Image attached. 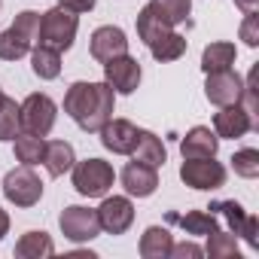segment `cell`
I'll return each instance as SVG.
<instances>
[{"instance_id": "1", "label": "cell", "mask_w": 259, "mask_h": 259, "mask_svg": "<svg viewBox=\"0 0 259 259\" xmlns=\"http://www.w3.org/2000/svg\"><path fill=\"white\" fill-rule=\"evenodd\" d=\"M116 92L107 82H73L64 95V113L89 135H98L113 119Z\"/></svg>"}, {"instance_id": "2", "label": "cell", "mask_w": 259, "mask_h": 259, "mask_svg": "<svg viewBox=\"0 0 259 259\" xmlns=\"http://www.w3.org/2000/svg\"><path fill=\"white\" fill-rule=\"evenodd\" d=\"M76 28H79V13L67 10V7H52L40 16V46H49L55 52H67L76 40Z\"/></svg>"}, {"instance_id": "3", "label": "cell", "mask_w": 259, "mask_h": 259, "mask_svg": "<svg viewBox=\"0 0 259 259\" xmlns=\"http://www.w3.org/2000/svg\"><path fill=\"white\" fill-rule=\"evenodd\" d=\"M40 34V13L25 10L16 16V22L0 34V61H19L34 49V40Z\"/></svg>"}, {"instance_id": "4", "label": "cell", "mask_w": 259, "mask_h": 259, "mask_svg": "<svg viewBox=\"0 0 259 259\" xmlns=\"http://www.w3.org/2000/svg\"><path fill=\"white\" fill-rule=\"evenodd\" d=\"M55 116H58V104L46 92H34L19 104V119H22V132L25 135L46 138L55 128Z\"/></svg>"}, {"instance_id": "5", "label": "cell", "mask_w": 259, "mask_h": 259, "mask_svg": "<svg viewBox=\"0 0 259 259\" xmlns=\"http://www.w3.org/2000/svg\"><path fill=\"white\" fill-rule=\"evenodd\" d=\"M73 189L85 198H104L107 189L113 186L116 174L113 165L104 159H85V162H73Z\"/></svg>"}, {"instance_id": "6", "label": "cell", "mask_w": 259, "mask_h": 259, "mask_svg": "<svg viewBox=\"0 0 259 259\" xmlns=\"http://www.w3.org/2000/svg\"><path fill=\"white\" fill-rule=\"evenodd\" d=\"M4 195H7V201H13L16 207H34V204L43 198V180L34 174L31 165L13 168V171L4 177Z\"/></svg>"}, {"instance_id": "7", "label": "cell", "mask_w": 259, "mask_h": 259, "mask_svg": "<svg viewBox=\"0 0 259 259\" xmlns=\"http://www.w3.org/2000/svg\"><path fill=\"white\" fill-rule=\"evenodd\" d=\"M180 180L198 192H213L226 183V168L210 159H183L180 165Z\"/></svg>"}, {"instance_id": "8", "label": "cell", "mask_w": 259, "mask_h": 259, "mask_svg": "<svg viewBox=\"0 0 259 259\" xmlns=\"http://www.w3.org/2000/svg\"><path fill=\"white\" fill-rule=\"evenodd\" d=\"M58 226H61V235H64L67 241H76V244L92 241V238L101 235L98 210L82 207V204H70V207H64L61 217H58Z\"/></svg>"}, {"instance_id": "9", "label": "cell", "mask_w": 259, "mask_h": 259, "mask_svg": "<svg viewBox=\"0 0 259 259\" xmlns=\"http://www.w3.org/2000/svg\"><path fill=\"white\" fill-rule=\"evenodd\" d=\"M207 210H210L213 217H223V220L229 223V229H232L235 238H244L250 247H259V238H256V232H259V220H256L253 213H247L235 198H229V201H213Z\"/></svg>"}, {"instance_id": "10", "label": "cell", "mask_w": 259, "mask_h": 259, "mask_svg": "<svg viewBox=\"0 0 259 259\" xmlns=\"http://www.w3.org/2000/svg\"><path fill=\"white\" fill-rule=\"evenodd\" d=\"M104 82L113 92H119V95L138 92V85H141V64H138V58H132L125 52V55H116V58L104 61Z\"/></svg>"}, {"instance_id": "11", "label": "cell", "mask_w": 259, "mask_h": 259, "mask_svg": "<svg viewBox=\"0 0 259 259\" xmlns=\"http://www.w3.org/2000/svg\"><path fill=\"white\" fill-rule=\"evenodd\" d=\"M241 95H244V79H241L232 67L207 73V79H204V98H207L210 104L229 107V104H238Z\"/></svg>"}, {"instance_id": "12", "label": "cell", "mask_w": 259, "mask_h": 259, "mask_svg": "<svg viewBox=\"0 0 259 259\" xmlns=\"http://www.w3.org/2000/svg\"><path fill=\"white\" fill-rule=\"evenodd\" d=\"M98 223H101V232H107V235H125L135 223L132 198H125V195L104 198L101 207H98Z\"/></svg>"}, {"instance_id": "13", "label": "cell", "mask_w": 259, "mask_h": 259, "mask_svg": "<svg viewBox=\"0 0 259 259\" xmlns=\"http://www.w3.org/2000/svg\"><path fill=\"white\" fill-rule=\"evenodd\" d=\"M253 128H259V122L250 116L247 107H241V101L238 104H229V107H220V113L213 116V132H217V138L238 141L247 132H253Z\"/></svg>"}, {"instance_id": "14", "label": "cell", "mask_w": 259, "mask_h": 259, "mask_svg": "<svg viewBox=\"0 0 259 259\" xmlns=\"http://www.w3.org/2000/svg\"><path fill=\"white\" fill-rule=\"evenodd\" d=\"M122 186L132 198H150L159 189V168L144 165V162H128L122 168Z\"/></svg>"}, {"instance_id": "15", "label": "cell", "mask_w": 259, "mask_h": 259, "mask_svg": "<svg viewBox=\"0 0 259 259\" xmlns=\"http://www.w3.org/2000/svg\"><path fill=\"white\" fill-rule=\"evenodd\" d=\"M138 132H141V128L135 122H128V119H110L98 135H101V144L110 153L132 156L135 153V144H138Z\"/></svg>"}, {"instance_id": "16", "label": "cell", "mask_w": 259, "mask_h": 259, "mask_svg": "<svg viewBox=\"0 0 259 259\" xmlns=\"http://www.w3.org/2000/svg\"><path fill=\"white\" fill-rule=\"evenodd\" d=\"M89 52H92L95 61L104 64V61H110V58L128 52V37H125V31L116 28V25H101V28L92 34V40H89Z\"/></svg>"}, {"instance_id": "17", "label": "cell", "mask_w": 259, "mask_h": 259, "mask_svg": "<svg viewBox=\"0 0 259 259\" xmlns=\"http://www.w3.org/2000/svg\"><path fill=\"white\" fill-rule=\"evenodd\" d=\"M168 31H174L171 19L162 13V7L156 4V0H150V4L138 13V37L150 46V43H156L159 37H165Z\"/></svg>"}, {"instance_id": "18", "label": "cell", "mask_w": 259, "mask_h": 259, "mask_svg": "<svg viewBox=\"0 0 259 259\" xmlns=\"http://www.w3.org/2000/svg\"><path fill=\"white\" fill-rule=\"evenodd\" d=\"M217 150H220V138H217V132H210L204 125L189 128L186 138L180 141L183 159H210V156H217Z\"/></svg>"}, {"instance_id": "19", "label": "cell", "mask_w": 259, "mask_h": 259, "mask_svg": "<svg viewBox=\"0 0 259 259\" xmlns=\"http://www.w3.org/2000/svg\"><path fill=\"white\" fill-rule=\"evenodd\" d=\"M73 162H76V156H73V147L67 141H46L43 165H46L49 177H64L73 168Z\"/></svg>"}, {"instance_id": "20", "label": "cell", "mask_w": 259, "mask_h": 259, "mask_svg": "<svg viewBox=\"0 0 259 259\" xmlns=\"http://www.w3.org/2000/svg\"><path fill=\"white\" fill-rule=\"evenodd\" d=\"M171 232L165 226H150L144 235H141V256L144 259H168L171 256Z\"/></svg>"}, {"instance_id": "21", "label": "cell", "mask_w": 259, "mask_h": 259, "mask_svg": "<svg viewBox=\"0 0 259 259\" xmlns=\"http://www.w3.org/2000/svg\"><path fill=\"white\" fill-rule=\"evenodd\" d=\"M138 162H144V165H153V168H162L165 165V159H168V153H165V144L153 135V132H138V144H135V153H132Z\"/></svg>"}, {"instance_id": "22", "label": "cell", "mask_w": 259, "mask_h": 259, "mask_svg": "<svg viewBox=\"0 0 259 259\" xmlns=\"http://www.w3.org/2000/svg\"><path fill=\"white\" fill-rule=\"evenodd\" d=\"M52 253H55V244L46 232H25L16 241V256L19 259H43V256H52Z\"/></svg>"}, {"instance_id": "23", "label": "cell", "mask_w": 259, "mask_h": 259, "mask_svg": "<svg viewBox=\"0 0 259 259\" xmlns=\"http://www.w3.org/2000/svg\"><path fill=\"white\" fill-rule=\"evenodd\" d=\"M235 43H226V40H220V43H207L204 46V52H201V70L204 73H213V70H226V67H232L235 64Z\"/></svg>"}, {"instance_id": "24", "label": "cell", "mask_w": 259, "mask_h": 259, "mask_svg": "<svg viewBox=\"0 0 259 259\" xmlns=\"http://www.w3.org/2000/svg\"><path fill=\"white\" fill-rule=\"evenodd\" d=\"M168 220L171 223H177L186 235H210L213 229H217V217L210 213V210H189V213H168Z\"/></svg>"}, {"instance_id": "25", "label": "cell", "mask_w": 259, "mask_h": 259, "mask_svg": "<svg viewBox=\"0 0 259 259\" xmlns=\"http://www.w3.org/2000/svg\"><path fill=\"white\" fill-rule=\"evenodd\" d=\"M31 70L40 79H58V73H61V52H55L49 46L31 49Z\"/></svg>"}, {"instance_id": "26", "label": "cell", "mask_w": 259, "mask_h": 259, "mask_svg": "<svg viewBox=\"0 0 259 259\" xmlns=\"http://www.w3.org/2000/svg\"><path fill=\"white\" fill-rule=\"evenodd\" d=\"M147 49L153 52V58H156V61H177V58H183V55H186V37H183V34H177V31H168L165 37H159V40H156V43H150Z\"/></svg>"}, {"instance_id": "27", "label": "cell", "mask_w": 259, "mask_h": 259, "mask_svg": "<svg viewBox=\"0 0 259 259\" xmlns=\"http://www.w3.org/2000/svg\"><path fill=\"white\" fill-rule=\"evenodd\" d=\"M204 238H207L204 253H207L210 259H238V238H235L232 232H220V229H213V232L204 235Z\"/></svg>"}, {"instance_id": "28", "label": "cell", "mask_w": 259, "mask_h": 259, "mask_svg": "<svg viewBox=\"0 0 259 259\" xmlns=\"http://www.w3.org/2000/svg\"><path fill=\"white\" fill-rule=\"evenodd\" d=\"M43 150H46V138H37V135H22L16 138V159L22 165H40L43 162Z\"/></svg>"}, {"instance_id": "29", "label": "cell", "mask_w": 259, "mask_h": 259, "mask_svg": "<svg viewBox=\"0 0 259 259\" xmlns=\"http://www.w3.org/2000/svg\"><path fill=\"white\" fill-rule=\"evenodd\" d=\"M22 132V119H19V104L13 98L0 101V141H16Z\"/></svg>"}, {"instance_id": "30", "label": "cell", "mask_w": 259, "mask_h": 259, "mask_svg": "<svg viewBox=\"0 0 259 259\" xmlns=\"http://www.w3.org/2000/svg\"><path fill=\"white\" fill-rule=\"evenodd\" d=\"M232 168L238 177L244 180H256L259 177V150H238L232 156Z\"/></svg>"}, {"instance_id": "31", "label": "cell", "mask_w": 259, "mask_h": 259, "mask_svg": "<svg viewBox=\"0 0 259 259\" xmlns=\"http://www.w3.org/2000/svg\"><path fill=\"white\" fill-rule=\"evenodd\" d=\"M156 4L162 7V13L171 19V25H180L189 19L192 13V0H156Z\"/></svg>"}, {"instance_id": "32", "label": "cell", "mask_w": 259, "mask_h": 259, "mask_svg": "<svg viewBox=\"0 0 259 259\" xmlns=\"http://www.w3.org/2000/svg\"><path fill=\"white\" fill-rule=\"evenodd\" d=\"M241 40L256 49L259 46V16L256 13H244V22H241Z\"/></svg>"}, {"instance_id": "33", "label": "cell", "mask_w": 259, "mask_h": 259, "mask_svg": "<svg viewBox=\"0 0 259 259\" xmlns=\"http://www.w3.org/2000/svg\"><path fill=\"white\" fill-rule=\"evenodd\" d=\"M171 256L174 259H198V256H204V250L198 247V244H192V241H183V244H171Z\"/></svg>"}, {"instance_id": "34", "label": "cell", "mask_w": 259, "mask_h": 259, "mask_svg": "<svg viewBox=\"0 0 259 259\" xmlns=\"http://www.w3.org/2000/svg\"><path fill=\"white\" fill-rule=\"evenodd\" d=\"M58 4L73 10V13H92L95 10V0H58Z\"/></svg>"}, {"instance_id": "35", "label": "cell", "mask_w": 259, "mask_h": 259, "mask_svg": "<svg viewBox=\"0 0 259 259\" xmlns=\"http://www.w3.org/2000/svg\"><path fill=\"white\" fill-rule=\"evenodd\" d=\"M235 7H238L241 13H256V7H259V0H235Z\"/></svg>"}, {"instance_id": "36", "label": "cell", "mask_w": 259, "mask_h": 259, "mask_svg": "<svg viewBox=\"0 0 259 259\" xmlns=\"http://www.w3.org/2000/svg\"><path fill=\"white\" fill-rule=\"evenodd\" d=\"M7 232H10V213H7V210H0V241H4Z\"/></svg>"}, {"instance_id": "37", "label": "cell", "mask_w": 259, "mask_h": 259, "mask_svg": "<svg viewBox=\"0 0 259 259\" xmlns=\"http://www.w3.org/2000/svg\"><path fill=\"white\" fill-rule=\"evenodd\" d=\"M4 98H7V95H4V89H0V101H4Z\"/></svg>"}]
</instances>
